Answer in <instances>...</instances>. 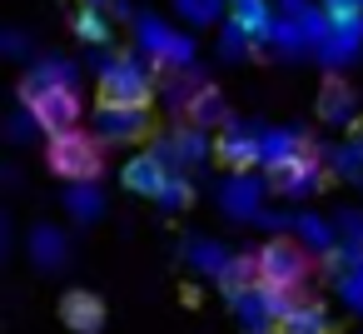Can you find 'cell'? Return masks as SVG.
<instances>
[{
    "mask_svg": "<svg viewBox=\"0 0 363 334\" xmlns=\"http://www.w3.org/2000/svg\"><path fill=\"white\" fill-rule=\"evenodd\" d=\"M45 165L50 175H60L65 185H95L105 175V140L95 130H60L45 145Z\"/></svg>",
    "mask_w": 363,
    "mask_h": 334,
    "instance_id": "cell-1",
    "label": "cell"
},
{
    "mask_svg": "<svg viewBox=\"0 0 363 334\" xmlns=\"http://www.w3.org/2000/svg\"><path fill=\"white\" fill-rule=\"evenodd\" d=\"M100 100H105V105H145V110H150V100H155L150 65L135 60V55L105 60V65H100Z\"/></svg>",
    "mask_w": 363,
    "mask_h": 334,
    "instance_id": "cell-2",
    "label": "cell"
},
{
    "mask_svg": "<svg viewBox=\"0 0 363 334\" xmlns=\"http://www.w3.org/2000/svg\"><path fill=\"white\" fill-rule=\"evenodd\" d=\"M26 115H30V120H35V130H45V135L75 130V125H80V115H85L80 85H75V80H65V85H50L45 95L26 100Z\"/></svg>",
    "mask_w": 363,
    "mask_h": 334,
    "instance_id": "cell-3",
    "label": "cell"
},
{
    "mask_svg": "<svg viewBox=\"0 0 363 334\" xmlns=\"http://www.w3.org/2000/svg\"><path fill=\"white\" fill-rule=\"evenodd\" d=\"M259 279L264 284H284V289H298L308 279V254L294 244V239H269L259 249Z\"/></svg>",
    "mask_w": 363,
    "mask_h": 334,
    "instance_id": "cell-4",
    "label": "cell"
},
{
    "mask_svg": "<svg viewBox=\"0 0 363 334\" xmlns=\"http://www.w3.org/2000/svg\"><path fill=\"white\" fill-rule=\"evenodd\" d=\"M95 135L105 145H130L150 135V110L145 105H95Z\"/></svg>",
    "mask_w": 363,
    "mask_h": 334,
    "instance_id": "cell-5",
    "label": "cell"
},
{
    "mask_svg": "<svg viewBox=\"0 0 363 334\" xmlns=\"http://www.w3.org/2000/svg\"><path fill=\"white\" fill-rule=\"evenodd\" d=\"M323 180H328V165L313 145L303 155H294L289 165L269 170V190H279V195H313V190H323Z\"/></svg>",
    "mask_w": 363,
    "mask_h": 334,
    "instance_id": "cell-6",
    "label": "cell"
},
{
    "mask_svg": "<svg viewBox=\"0 0 363 334\" xmlns=\"http://www.w3.org/2000/svg\"><path fill=\"white\" fill-rule=\"evenodd\" d=\"M214 155H219V165L224 170H234V175H244V170H254V165H264V135L259 130H249V125H224V135L214 140Z\"/></svg>",
    "mask_w": 363,
    "mask_h": 334,
    "instance_id": "cell-7",
    "label": "cell"
},
{
    "mask_svg": "<svg viewBox=\"0 0 363 334\" xmlns=\"http://www.w3.org/2000/svg\"><path fill=\"white\" fill-rule=\"evenodd\" d=\"M105 319H110V309H105V299H100L95 289H65V299H60V324H65L70 334H100Z\"/></svg>",
    "mask_w": 363,
    "mask_h": 334,
    "instance_id": "cell-8",
    "label": "cell"
},
{
    "mask_svg": "<svg viewBox=\"0 0 363 334\" xmlns=\"http://www.w3.org/2000/svg\"><path fill=\"white\" fill-rule=\"evenodd\" d=\"M120 185H125L130 195H150V200H160V190L169 185V160H164L160 150H145V155L125 160V170H120Z\"/></svg>",
    "mask_w": 363,
    "mask_h": 334,
    "instance_id": "cell-9",
    "label": "cell"
},
{
    "mask_svg": "<svg viewBox=\"0 0 363 334\" xmlns=\"http://www.w3.org/2000/svg\"><path fill=\"white\" fill-rule=\"evenodd\" d=\"M353 115H358L353 85H348L343 75H328L323 90H318V120H328V125H353Z\"/></svg>",
    "mask_w": 363,
    "mask_h": 334,
    "instance_id": "cell-10",
    "label": "cell"
},
{
    "mask_svg": "<svg viewBox=\"0 0 363 334\" xmlns=\"http://www.w3.org/2000/svg\"><path fill=\"white\" fill-rule=\"evenodd\" d=\"M229 21L249 36V41H269V31H274V6L269 0H229Z\"/></svg>",
    "mask_w": 363,
    "mask_h": 334,
    "instance_id": "cell-11",
    "label": "cell"
},
{
    "mask_svg": "<svg viewBox=\"0 0 363 334\" xmlns=\"http://www.w3.org/2000/svg\"><path fill=\"white\" fill-rule=\"evenodd\" d=\"M274 334H338V324L328 319V309L323 304H294L279 324H274Z\"/></svg>",
    "mask_w": 363,
    "mask_h": 334,
    "instance_id": "cell-12",
    "label": "cell"
},
{
    "mask_svg": "<svg viewBox=\"0 0 363 334\" xmlns=\"http://www.w3.org/2000/svg\"><path fill=\"white\" fill-rule=\"evenodd\" d=\"M65 80H75V65H70V60H45V65H30V70L21 75V105H26V100H35V95H45L50 85H65Z\"/></svg>",
    "mask_w": 363,
    "mask_h": 334,
    "instance_id": "cell-13",
    "label": "cell"
},
{
    "mask_svg": "<svg viewBox=\"0 0 363 334\" xmlns=\"http://www.w3.org/2000/svg\"><path fill=\"white\" fill-rule=\"evenodd\" d=\"M259 135H264V170H279V165H289L294 155L308 150L303 130H259Z\"/></svg>",
    "mask_w": 363,
    "mask_h": 334,
    "instance_id": "cell-14",
    "label": "cell"
},
{
    "mask_svg": "<svg viewBox=\"0 0 363 334\" xmlns=\"http://www.w3.org/2000/svg\"><path fill=\"white\" fill-rule=\"evenodd\" d=\"M189 125H229V105H224V95L214 90V85H194V95H189Z\"/></svg>",
    "mask_w": 363,
    "mask_h": 334,
    "instance_id": "cell-15",
    "label": "cell"
},
{
    "mask_svg": "<svg viewBox=\"0 0 363 334\" xmlns=\"http://www.w3.org/2000/svg\"><path fill=\"white\" fill-rule=\"evenodd\" d=\"M259 284V254H229V264L219 269V289L229 294V299H239L244 289H254Z\"/></svg>",
    "mask_w": 363,
    "mask_h": 334,
    "instance_id": "cell-16",
    "label": "cell"
},
{
    "mask_svg": "<svg viewBox=\"0 0 363 334\" xmlns=\"http://www.w3.org/2000/svg\"><path fill=\"white\" fill-rule=\"evenodd\" d=\"M70 31H75L85 45H105V41H110V16H105V6L80 0V11L70 16Z\"/></svg>",
    "mask_w": 363,
    "mask_h": 334,
    "instance_id": "cell-17",
    "label": "cell"
},
{
    "mask_svg": "<svg viewBox=\"0 0 363 334\" xmlns=\"http://www.w3.org/2000/svg\"><path fill=\"white\" fill-rule=\"evenodd\" d=\"M135 26H140V45H145V55H150L155 65H164V60H169V45H174V31H169L164 21H155V16H140Z\"/></svg>",
    "mask_w": 363,
    "mask_h": 334,
    "instance_id": "cell-18",
    "label": "cell"
},
{
    "mask_svg": "<svg viewBox=\"0 0 363 334\" xmlns=\"http://www.w3.org/2000/svg\"><path fill=\"white\" fill-rule=\"evenodd\" d=\"M259 195H264V185H259V180L234 175V180L224 185V210H229V215H254V210H259Z\"/></svg>",
    "mask_w": 363,
    "mask_h": 334,
    "instance_id": "cell-19",
    "label": "cell"
},
{
    "mask_svg": "<svg viewBox=\"0 0 363 334\" xmlns=\"http://www.w3.org/2000/svg\"><path fill=\"white\" fill-rule=\"evenodd\" d=\"M323 16L338 36H363V0H323Z\"/></svg>",
    "mask_w": 363,
    "mask_h": 334,
    "instance_id": "cell-20",
    "label": "cell"
},
{
    "mask_svg": "<svg viewBox=\"0 0 363 334\" xmlns=\"http://www.w3.org/2000/svg\"><path fill=\"white\" fill-rule=\"evenodd\" d=\"M189 200H194V185H189L184 175H169V185L160 190V210L179 215V210H189Z\"/></svg>",
    "mask_w": 363,
    "mask_h": 334,
    "instance_id": "cell-21",
    "label": "cell"
},
{
    "mask_svg": "<svg viewBox=\"0 0 363 334\" xmlns=\"http://www.w3.org/2000/svg\"><path fill=\"white\" fill-rule=\"evenodd\" d=\"M174 6H179V16L189 26H214L219 11H224V0H174Z\"/></svg>",
    "mask_w": 363,
    "mask_h": 334,
    "instance_id": "cell-22",
    "label": "cell"
},
{
    "mask_svg": "<svg viewBox=\"0 0 363 334\" xmlns=\"http://www.w3.org/2000/svg\"><path fill=\"white\" fill-rule=\"evenodd\" d=\"M65 205H70V215H80V220H90V215H100V190L95 185H70V195H65Z\"/></svg>",
    "mask_w": 363,
    "mask_h": 334,
    "instance_id": "cell-23",
    "label": "cell"
},
{
    "mask_svg": "<svg viewBox=\"0 0 363 334\" xmlns=\"http://www.w3.org/2000/svg\"><path fill=\"white\" fill-rule=\"evenodd\" d=\"M30 249H35V259H45L50 269H55V259L65 254V244H60V235H55V230H35V239H30Z\"/></svg>",
    "mask_w": 363,
    "mask_h": 334,
    "instance_id": "cell-24",
    "label": "cell"
},
{
    "mask_svg": "<svg viewBox=\"0 0 363 334\" xmlns=\"http://www.w3.org/2000/svg\"><path fill=\"white\" fill-rule=\"evenodd\" d=\"M333 170H338L343 180L363 175V145H358V140H353V145H343V150H338V160H333Z\"/></svg>",
    "mask_w": 363,
    "mask_h": 334,
    "instance_id": "cell-25",
    "label": "cell"
},
{
    "mask_svg": "<svg viewBox=\"0 0 363 334\" xmlns=\"http://www.w3.org/2000/svg\"><path fill=\"white\" fill-rule=\"evenodd\" d=\"M298 225H303V235H308V239L328 244V225H323V220H298Z\"/></svg>",
    "mask_w": 363,
    "mask_h": 334,
    "instance_id": "cell-26",
    "label": "cell"
},
{
    "mask_svg": "<svg viewBox=\"0 0 363 334\" xmlns=\"http://www.w3.org/2000/svg\"><path fill=\"white\" fill-rule=\"evenodd\" d=\"M90 6H105V11H110V6H115V0H90Z\"/></svg>",
    "mask_w": 363,
    "mask_h": 334,
    "instance_id": "cell-27",
    "label": "cell"
}]
</instances>
